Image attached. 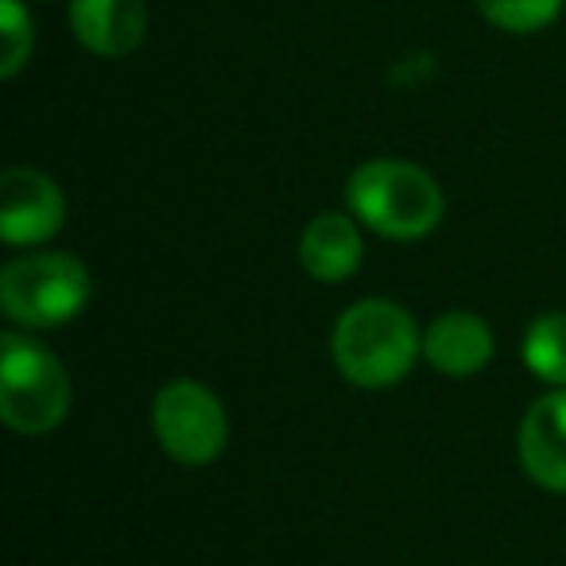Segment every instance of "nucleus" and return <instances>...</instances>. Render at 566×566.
I'll return each mask as SVG.
<instances>
[{
	"mask_svg": "<svg viewBox=\"0 0 566 566\" xmlns=\"http://www.w3.org/2000/svg\"><path fill=\"white\" fill-rule=\"evenodd\" d=\"M524 473L547 493H566V388L539 396L524 411L516 431Z\"/></svg>",
	"mask_w": 566,
	"mask_h": 566,
	"instance_id": "0eeeda50",
	"label": "nucleus"
},
{
	"mask_svg": "<svg viewBox=\"0 0 566 566\" xmlns=\"http://www.w3.org/2000/svg\"><path fill=\"white\" fill-rule=\"evenodd\" d=\"M40 4H51V0H40Z\"/></svg>",
	"mask_w": 566,
	"mask_h": 566,
	"instance_id": "4468645a",
	"label": "nucleus"
},
{
	"mask_svg": "<svg viewBox=\"0 0 566 566\" xmlns=\"http://www.w3.org/2000/svg\"><path fill=\"white\" fill-rule=\"evenodd\" d=\"M485 24L509 35H535L563 17L566 0H473Z\"/></svg>",
	"mask_w": 566,
	"mask_h": 566,
	"instance_id": "f8f14e48",
	"label": "nucleus"
},
{
	"mask_svg": "<svg viewBox=\"0 0 566 566\" xmlns=\"http://www.w3.org/2000/svg\"><path fill=\"white\" fill-rule=\"evenodd\" d=\"M66 198L40 167H9L0 175V237L4 244H40L59 233Z\"/></svg>",
	"mask_w": 566,
	"mask_h": 566,
	"instance_id": "423d86ee",
	"label": "nucleus"
},
{
	"mask_svg": "<svg viewBox=\"0 0 566 566\" xmlns=\"http://www.w3.org/2000/svg\"><path fill=\"white\" fill-rule=\"evenodd\" d=\"M354 218L388 241H419L442 221V187L411 159H369L346 182Z\"/></svg>",
	"mask_w": 566,
	"mask_h": 566,
	"instance_id": "f03ea898",
	"label": "nucleus"
},
{
	"mask_svg": "<svg viewBox=\"0 0 566 566\" xmlns=\"http://www.w3.org/2000/svg\"><path fill=\"white\" fill-rule=\"evenodd\" d=\"M90 303V272L74 252H32L0 272V307L17 326L48 331L82 315Z\"/></svg>",
	"mask_w": 566,
	"mask_h": 566,
	"instance_id": "20e7f679",
	"label": "nucleus"
},
{
	"mask_svg": "<svg viewBox=\"0 0 566 566\" xmlns=\"http://www.w3.org/2000/svg\"><path fill=\"white\" fill-rule=\"evenodd\" d=\"M35 51V20L28 0H0V78H17Z\"/></svg>",
	"mask_w": 566,
	"mask_h": 566,
	"instance_id": "ddd939ff",
	"label": "nucleus"
},
{
	"mask_svg": "<svg viewBox=\"0 0 566 566\" xmlns=\"http://www.w3.org/2000/svg\"><path fill=\"white\" fill-rule=\"evenodd\" d=\"M524 365L543 385L566 388V315L547 311L524 334Z\"/></svg>",
	"mask_w": 566,
	"mask_h": 566,
	"instance_id": "9b49d317",
	"label": "nucleus"
},
{
	"mask_svg": "<svg viewBox=\"0 0 566 566\" xmlns=\"http://www.w3.org/2000/svg\"><path fill=\"white\" fill-rule=\"evenodd\" d=\"M71 411V377L43 342L9 331L0 338V416L17 434H48Z\"/></svg>",
	"mask_w": 566,
	"mask_h": 566,
	"instance_id": "7ed1b4c3",
	"label": "nucleus"
},
{
	"mask_svg": "<svg viewBox=\"0 0 566 566\" xmlns=\"http://www.w3.org/2000/svg\"><path fill=\"white\" fill-rule=\"evenodd\" d=\"M151 431L167 458L179 465H210L229 439V419L221 400L202 380L179 377L151 400Z\"/></svg>",
	"mask_w": 566,
	"mask_h": 566,
	"instance_id": "39448f33",
	"label": "nucleus"
},
{
	"mask_svg": "<svg viewBox=\"0 0 566 566\" xmlns=\"http://www.w3.org/2000/svg\"><path fill=\"white\" fill-rule=\"evenodd\" d=\"M331 357L349 385L392 388L423 357V334L400 303L361 300L334 323Z\"/></svg>",
	"mask_w": 566,
	"mask_h": 566,
	"instance_id": "f257e3e1",
	"label": "nucleus"
},
{
	"mask_svg": "<svg viewBox=\"0 0 566 566\" xmlns=\"http://www.w3.org/2000/svg\"><path fill=\"white\" fill-rule=\"evenodd\" d=\"M71 32L97 59H125L148 35V0H71Z\"/></svg>",
	"mask_w": 566,
	"mask_h": 566,
	"instance_id": "6e6552de",
	"label": "nucleus"
},
{
	"mask_svg": "<svg viewBox=\"0 0 566 566\" xmlns=\"http://www.w3.org/2000/svg\"><path fill=\"white\" fill-rule=\"evenodd\" d=\"M365 237L361 221L349 213H318L307 221L300 237V264L311 280L318 283H342L361 268Z\"/></svg>",
	"mask_w": 566,
	"mask_h": 566,
	"instance_id": "9d476101",
	"label": "nucleus"
},
{
	"mask_svg": "<svg viewBox=\"0 0 566 566\" xmlns=\"http://www.w3.org/2000/svg\"><path fill=\"white\" fill-rule=\"evenodd\" d=\"M423 361L442 377H473L493 361V331L473 311H447L423 331Z\"/></svg>",
	"mask_w": 566,
	"mask_h": 566,
	"instance_id": "1a4fd4ad",
	"label": "nucleus"
}]
</instances>
